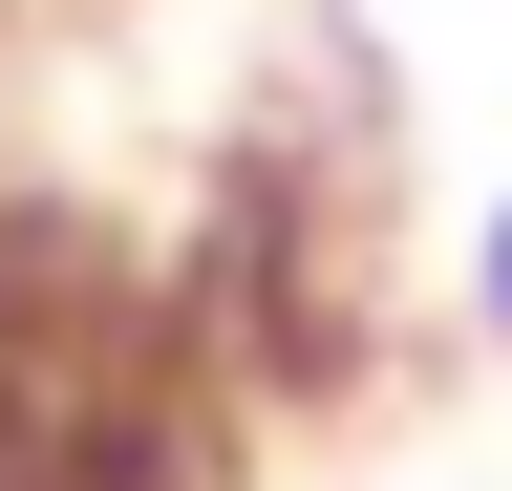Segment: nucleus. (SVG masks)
<instances>
[{
  "label": "nucleus",
  "mask_w": 512,
  "mask_h": 491,
  "mask_svg": "<svg viewBox=\"0 0 512 491\" xmlns=\"http://www.w3.org/2000/svg\"><path fill=\"white\" fill-rule=\"evenodd\" d=\"M470 321H491V363H512V193L470 214Z\"/></svg>",
  "instance_id": "f257e3e1"
}]
</instances>
